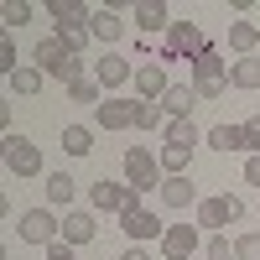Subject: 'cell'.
<instances>
[{
    "label": "cell",
    "mask_w": 260,
    "mask_h": 260,
    "mask_svg": "<svg viewBox=\"0 0 260 260\" xmlns=\"http://www.w3.org/2000/svg\"><path fill=\"white\" fill-rule=\"evenodd\" d=\"M120 229H125V240H130V245H151V240L161 245V234H167V224H161V219H156V213H151L141 198L120 213Z\"/></svg>",
    "instance_id": "cell-7"
},
{
    "label": "cell",
    "mask_w": 260,
    "mask_h": 260,
    "mask_svg": "<svg viewBox=\"0 0 260 260\" xmlns=\"http://www.w3.org/2000/svg\"><path fill=\"white\" fill-rule=\"evenodd\" d=\"M203 260H234V240H229V234H208Z\"/></svg>",
    "instance_id": "cell-30"
},
{
    "label": "cell",
    "mask_w": 260,
    "mask_h": 260,
    "mask_svg": "<svg viewBox=\"0 0 260 260\" xmlns=\"http://www.w3.org/2000/svg\"><path fill=\"white\" fill-rule=\"evenodd\" d=\"M245 136H250V156H260V115L245 120Z\"/></svg>",
    "instance_id": "cell-34"
},
{
    "label": "cell",
    "mask_w": 260,
    "mask_h": 260,
    "mask_svg": "<svg viewBox=\"0 0 260 260\" xmlns=\"http://www.w3.org/2000/svg\"><path fill=\"white\" fill-rule=\"evenodd\" d=\"M208 47V37L198 31V21H187V16H177V21H172V26H167V37H161V52H156V62H172V57H198Z\"/></svg>",
    "instance_id": "cell-3"
},
{
    "label": "cell",
    "mask_w": 260,
    "mask_h": 260,
    "mask_svg": "<svg viewBox=\"0 0 260 260\" xmlns=\"http://www.w3.org/2000/svg\"><path fill=\"white\" fill-rule=\"evenodd\" d=\"M94 234H99V224H94V208H68V213H62V245H89L94 240Z\"/></svg>",
    "instance_id": "cell-13"
},
{
    "label": "cell",
    "mask_w": 260,
    "mask_h": 260,
    "mask_svg": "<svg viewBox=\"0 0 260 260\" xmlns=\"http://www.w3.org/2000/svg\"><path fill=\"white\" fill-rule=\"evenodd\" d=\"M16 234H21V245H57L62 240V219H57V208H26L21 213V224H16Z\"/></svg>",
    "instance_id": "cell-6"
},
{
    "label": "cell",
    "mask_w": 260,
    "mask_h": 260,
    "mask_svg": "<svg viewBox=\"0 0 260 260\" xmlns=\"http://www.w3.org/2000/svg\"><path fill=\"white\" fill-rule=\"evenodd\" d=\"M125 37V21L104 6V11H94V42H104V47H115V42Z\"/></svg>",
    "instance_id": "cell-25"
},
{
    "label": "cell",
    "mask_w": 260,
    "mask_h": 260,
    "mask_svg": "<svg viewBox=\"0 0 260 260\" xmlns=\"http://www.w3.org/2000/svg\"><path fill=\"white\" fill-rule=\"evenodd\" d=\"M255 47H260V26L255 21H229V52L255 57Z\"/></svg>",
    "instance_id": "cell-21"
},
{
    "label": "cell",
    "mask_w": 260,
    "mask_h": 260,
    "mask_svg": "<svg viewBox=\"0 0 260 260\" xmlns=\"http://www.w3.org/2000/svg\"><path fill=\"white\" fill-rule=\"evenodd\" d=\"M120 260H151V250H146V245H130V250H125Z\"/></svg>",
    "instance_id": "cell-37"
},
{
    "label": "cell",
    "mask_w": 260,
    "mask_h": 260,
    "mask_svg": "<svg viewBox=\"0 0 260 260\" xmlns=\"http://www.w3.org/2000/svg\"><path fill=\"white\" fill-rule=\"evenodd\" d=\"M198 89V99H224L229 94V78H208V83H192Z\"/></svg>",
    "instance_id": "cell-33"
},
{
    "label": "cell",
    "mask_w": 260,
    "mask_h": 260,
    "mask_svg": "<svg viewBox=\"0 0 260 260\" xmlns=\"http://www.w3.org/2000/svg\"><path fill=\"white\" fill-rule=\"evenodd\" d=\"M94 125L99 130H130L136 125V99H104L94 110Z\"/></svg>",
    "instance_id": "cell-14"
},
{
    "label": "cell",
    "mask_w": 260,
    "mask_h": 260,
    "mask_svg": "<svg viewBox=\"0 0 260 260\" xmlns=\"http://www.w3.org/2000/svg\"><path fill=\"white\" fill-rule=\"evenodd\" d=\"M0 21H6V31L26 26V21H31V6H26V0H6V6H0Z\"/></svg>",
    "instance_id": "cell-29"
},
{
    "label": "cell",
    "mask_w": 260,
    "mask_h": 260,
    "mask_svg": "<svg viewBox=\"0 0 260 260\" xmlns=\"http://www.w3.org/2000/svg\"><path fill=\"white\" fill-rule=\"evenodd\" d=\"M136 198H141V192L130 187V182H110V177L89 182V208H94V213H125Z\"/></svg>",
    "instance_id": "cell-9"
},
{
    "label": "cell",
    "mask_w": 260,
    "mask_h": 260,
    "mask_svg": "<svg viewBox=\"0 0 260 260\" xmlns=\"http://www.w3.org/2000/svg\"><path fill=\"white\" fill-rule=\"evenodd\" d=\"M42 83H47V73H42L37 62H21V68L6 78V89H11L16 99H37V94H42Z\"/></svg>",
    "instance_id": "cell-17"
},
{
    "label": "cell",
    "mask_w": 260,
    "mask_h": 260,
    "mask_svg": "<svg viewBox=\"0 0 260 260\" xmlns=\"http://www.w3.org/2000/svg\"><path fill=\"white\" fill-rule=\"evenodd\" d=\"M130 16H136V26H141V42H146V37H156V31L167 37V26L177 21L167 0H136V6H130Z\"/></svg>",
    "instance_id": "cell-10"
},
{
    "label": "cell",
    "mask_w": 260,
    "mask_h": 260,
    "mask_svg": "<svg viewBox=\"0 0 260 260\" xmlns=\"http://www.w3.org/2000/svg\"><path fill=\"white\" fill-rule=\"evenodd\" d=\"M16 68H21V62H16V42H11V37H0V73L11 78Z\"/></svg>",
    "instance_id": "cell-32"
},
{
    "label": "cell",
    "mask_w": 260,
    "mask_h": 260,
    "mask_svg": "<svg viewBox=\"0 0 260 260\" xmlns=\"http://www.w3.org/2000/svg\"><path fill=\"white\" fill-rule=\"evenodd\" d=\"M240 219H245V203L234 198V192H219V198H203L198 203V224L213 229V234H224L229 224H240Z\"/></svg>",
    "instance_id": "cell-8"
},
{
    "label": "cell",
    "mask_w": 260,
    "mask_h": 260,
    "mask_svg": "<svg viewBox=\"0 0 260 260\" xmlns=\"http://www.w3.org/2000/svg\"><path fill=\"white\" fill-rule=\"evenodd\" d=\"M167 89H172L167 62H141V68H136V99H161Z\"/></svg>",
    "instance_id": "cell-16"
},
{
    "label": "cell",
    "mask_w": 260,
    "mask_h": 260,
    "mask_svg": "<svg viewBox=\"0 0 260 260\" xmlns=\"http://www.w3.org/2000/svg\"><path fill=\"white\" fill-rule=\"evenodd\" d=\"M47 260H78V255H73V245L57 240V245H47Z\"/></svg>",
    "instance_id": "cell-35"
},
{
    "label": "cell",
    "mask_w": 260,
    "mask_h": 260,
    "mask_svg": "<svg viewBox=\"0 0 260 260\" xmlns=\"http://www.w3.org/2000/svg\"><path fill=\"white\" fill-rule=\"evenodd\" d=\"M167 130V110H161V99H136V130Z\"/></svg>",
    "instance_id": "cell-27"
},
{
    "label": "cell",
    "mask_w": 260,
    "mask_h": 260,
    "mask_svg": "<svg viewBox=\"0 0 260 260\" xmlns=\"http://www.w3.org/2000/svg\"><path fill=\"white\" fill-rule=\"evenodd\" d=\"M125 182L136 187L141 198H146L151 187L161 192V182H167V172H161V156H151L146 146H130V151H125Z\"/></svg>",
    "instance_id": "cell-5"
},
{
    "label": "cell",
    "mask_w": 260,
    "mask_h": 260,
    "mask_svg": "<svg viewBox=\"0 0 260 260\" xmlns=\"http://www.w3.org/2000/svg\"><path fill=\"white\" fill-rule=\"evenodd\" d=\"M42 187H47V208H62V213H68L73 208V198H78V182L68 177V172H47V182H42Z\"/></svg>",
    "instance_id": "cell-18"
},
{
    "label": "cell",
    "mask_w": 260,
    "mask_h": 260,
    "mask_svg": "<svg viewBox=\"0 0 260 260\" xmlns=\"http://www.w3.org/2000/svg\"><path fill=\"white\" fill-rule=\"evenodd\" d=\"M203 146H213V151H250V136H245V125H213Z\"/></svg>",
    "instance_id": "cell-22"
},
{
    "label": "cell",
    "mask_w": 260,
    "mask_h": 260,
    "mask_svg": "<svg viewBox=\"0 0 260 260\" xmlns=\"http://www.w3.org/2000/svg\"><path fill=\"white\" fill-rule=\"evenodd\" d=\"M68 99H73V104H94V110H99L110 94L99 89V78H78V83H68Z\"/></svg>",
    "instance_id": "cell-28"
},
{
    "label": "cell",
    "mask_w": 260,
    "mask_h": 260,
    "mask_svg": "<svg viewBox=\"0 0 260 260\" xmlns=\"http://www.w3.org/2000/svg\"><path fill=\"white\" fill-rule=\"evenodd\" d=\"M198 250H203V234L192 224H167V234H161V255L167 260H192Z\"/></svg>",
    "instance_id": "cell-11"
},
{
    "label": "cell",
    "mask_w": 260,
    "mask_h": 260,
    "mask_svg": "<svg viewBox=\"0 0 260 260\" xmlns=\"http://www.w3.org/2000/svg\"><path fill=\"white\" fill-rule=\"evenodd\" d=\"M234 260H260V234H240L234 240Z\"/></svg>",
    "instance_id": "cell-31"
},
{
    "label": "cell",
    "mask_w": 260,
    "mask_h": 260,
    "mask_svg": "<svg viewBox=\"0 0 260 260\" xmlns=\"http://www.w3.org/2000/svg\"><path fill=\"white\" fill-rule=\"evenodd\" d=\"M47 16H52V37H62L73 52H83L94 42V11L83 6V0H47Z\"/></svg>",
    "instance_id": "cell-1"
},
{
    "label": "cell",
    "mask_w": 260,
    "mask_h": 260,
    "mask_svg": "<svg viewBox=\"0 0 260 260\" xmlns=\"http://www.w3.org/2000/svg\"><path fill=\"white\" fill-rule=\"evenodd\" d=\"M198 141H208L192 120H167V146H177V151H198Z\"/></svg>",
    "instance_id": "cell-23"
},
{
    "label": "cell",
    "mask_w": 260,
    "mask_h": 260,
    "mask_svg": "<svg viewBox=\"0 0 260 260\" xmlns=\"http://www.w3.org/2000/svg\"><path fill=\"white\" fill-rule=\"evenodd\" d=\"M0 161H6V172L21 177V182L42 177V146L26 141V136H6V141H0Z\"/></svg>",
    "instance_id": "cell-4"
},
{
    "label": "cell",
    "mask_w": 260,
    "mask_h": 260,
    "mask_svg": "<svg viewBox=\"0 0 260 260\" xmlns=\"http://www.w3.org/2000/svg\"><path fill=\"white\" fill-rule=\"evenodd\" d=\"M229 89H260V57H234L229 62Z\"/></svg>",
    "instance_id": "cell-24"
},
{
    "label": "cell",
    "mask_w": 260,
    "mask_h": 260,
    "mask_svg": "<svg viewBox=\"0 0 260 260\" xmlns=\"http://www.w3.org/2000/svg\"><path fill=\"white\" fill-rule=\"evenodd\" d=\"M198 89L192 83H172V89L161 94V110H167V120H192V110H198Z\"/></svg>",
    "instance_id": "cell-15"
},
{
    "label": "cell",
    "mask_w": 260,
    "mask_h": 260,
    "mask_svg": "<svg viewBox=\"0 0 260 260\" xmlns=\"http://www.w3.org/2000/svg\"><path fill=\"white\" fill-rule=\"evenodd\" d=\"M245 182H250V187H260V156H250V161H245Z\"/></svg>",
    "instance_id": "cell-36"
},
{
    "label": "cell",
    "mask_w": 260,
    "mask_h": 260,
    "mask_svg": "<svg viewBox=\"0 0 260 260\" xmlns=\"http://www.w3.org/2000/svg\"><path fill=\"white\" fill-rule=\"evenodd\" d=\"M62 151H68V156H89L94 151V130L89 125H62Z\"/></svg>",
    "instance_id": "cell-26"
},
{
    "label": "cell",
    "mask_w": 260,
    "mask_h": 260,
    "mask_svg": "<svg viewBox=\"0 0 260 260\" xmlns=\"http://www.w3.org/2000/svg\"><path fill=\"white\" fill-rule=\"evenodd\" d=\"M161 203H167V208H198L203 198H198V187H192L187 177H167V182H161Z\"/></svg>",
    "instance_id": "cell-20"
},
{
    "label": "cell",
    "mask_w": 260,
    "mask_h": 260,
    "mask_svg": "<svg viewBox=\"0 0 260 260\" xmlns=\"http://www.w3.org/2000/svg\"><path fill=\"white\" fill-rule=\"evenodd\" d=\"M31 57H37V68L47 73V78H57V83H78L83 78V57L62 37H42L37 47H31Z\"/></svg>",
    "instance_id": "cell-2"
},
{
    "label": "cell",
    "mask_w": 260,
    "mask_h": 260,
    "mask_svg": "<svg viewBox=\"0 0 260 260\" xmlns=\"http://www.w3.org/2000/svg\"><path fill=\"white\" fill-rule=\"evenodd\" d=\"M208 78H229V62H224V52L213 47V42L192 57V83H208Z\"/></svg>",
    "instance_id": "cell-19"
},
{
    "label": "cell",
    "mask_w": 260,
    "mask_h": 260,
    "mask_svg": "<svg viewBox=\"0 0 260 260\" xmlns=\"http://www.w3.org/2000/svg\"><path fill=\"white\" fill-rule=\"evenodd\" d=\"M94 78H99V89H104V94H115V89H125V83H136V68H130L125 57L104 52V57L94 62Z\"/></svg>",
    "instance_id": "cell-12"
}]
</instances>
